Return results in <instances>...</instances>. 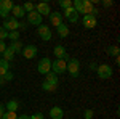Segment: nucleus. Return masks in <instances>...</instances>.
I'll return each instance as SVG.
<instances>
[{"instance_id":"9","label":"nucleus","mask_w":120,"mask_h":119,"mask_svg":"<svg viewBox=\"0 0 120 119\" xmlns=\"http://www.w3.org/2000/svg\"><path fill=\"white\" fill-rule=\"evenodd\" d=\"M35 11H37L38 15L43 18V16H50V13H51V8H50V5H48L46 2H40L38 5H35Z\"/></svg>"},{"instance_id":"37","label":"nucleus","mask_w":120,"mask_h":119,"mask_svg":"<svg viewBox=\"0 0 120 119\" xmlns=\"http://www.w3.org/2000/svg\"><path fill=\"white\" fill-rule=\"evenodd\" d=\"M18 119H30V116H27V114H21V116H18Z\"/></svg>"},{"instance_id":"18","label":"nucleus","mask_w":120,"mask_h":119,"mask_svg":"<svg viewBox=\"0 0 120 119\" xmlns=\"http://www.w3.org/2000/svg\"><path fill=\"white\" fill-rule=\"evenodd\" d=\"M2 56H3V60H5V61H8V63H11V61L15 60V53H13V50H11L10 47L5 48V52L2 53Z\"/></svg>"},{"instance_id":"3","label":"nucleus","mask_w":120,"mask_h":119,"mask_svg":"<svg viewBox=\"0 0 120 119\" xmlns=\"http://www.w3.org/2000/svg\"><path fill=\"white\" fill-rule=\"evenodd\" d=\"M37 71H38L40 74H43V76H46V74L51 71V60H50L48 56L42 58V60L38 61V64H37Z\"/></svg>"},{"instance_id":"30","label":"nucleus","mask_w":120,"mask_h":119,"mask_svg":"<svg viewBox=\"0 0 120 119\" xmlns=\"http://www.w3.org/2000/svg\"><path fill=\"white\" fill-rule=\"evenodd\" d=\"M5 39H8V32L0 26V40H5Z\"/></svg>"},{"instance_id":"38","label":"nucleus","mask_w":120,"mask_h":119,"mask_svg":"<svg viewBox=\"0 0 120 119\" xmlns=\"http://www.w3.org/2000/svg\"><path fill=\"white\" fill-rule=\"evenodd\" d=\"M98 66H96V63H90V69H96Z\"/></svg>"},{"instance_id":"2","label":"nucleus","mask_w":120,"mask_h":119,"mask_svg":"<svg viewBox=\"0 0 120 119\" xmlns=\"http://www.w3.org/2000/svg\"><path fill=\"white\" fill-rule=\"evenodd\" d=\"M67 71V61L64 60H56V61H51V73H55L56 76L63 74Z\"/></svg>"},{"instance_id":"26","label":"nucleus","mask_w":120,"mask_h":119,"mask_svg":"<svg viewBox=\"0 0 120 119\" xmlns=\"http://www.w3.org/2000/svg\"><path fill=\"white\" fill-rule=\"evenodd\" d=\"M8 39L11 42H16L19 39V31H11V32H8Z\"/></svg>"},{"instance_id":"23","label":"nucleus","mask_w":120,"mask_h":119,"mask_svg":"<svg viewBox=\"0 0 120 119\" xmlns=\"http://www.w3.org/2000/svg\"><path fill=\"white\" fill-rule=\"evenodd\" d=\"M42 89H43L45 92H55L56 89H58V85H53V84L45 82V81H43V82H42Z\"/></svg>"},{"instance_id":"25","label":"nucleus","mask_w":120,"mask_h":119,"mask_svg":"<svg viewBox=\"0 0 120 119\" xmlns=\"http://www.w3.org/2000/svg\"><path fill=\"white\" fill-rule=\"evenodd\" d=\"M2 119H18V114L13 111H5V114L2 116Z\"/></svg>"},{"instance_id":"36","label":"nucleus","mask_w":120,"mask_h":119,"mask_svg":"<svg viewBox=\"0 0 120 119\" xmlns=\"http://www.w3.org/2000/svg\"><path fill=\"white\" fill-rule=\"evenodd\" d=\"M19 29H27V23H19Z\"/></svg>"},{"instance_id":"39","label":"nucleus","mask_w":120,"mask_h":119,"mask_svg":"<svg viewBox=\"0 0 120 119\" xmlns=\"http://www.w3.org/2000/svg\"><path fill=\"white\" fill-rule=\"evenodd\" d=\"M5 84V81H3V77H0V85H3Z\"/></svg>"},{"instance_id":"16","label":"nucleus","mask_w":120,"mask_h":119,"mask_svg":"<svg viewBox=\"0 0 120 119\" xmlns=\"http://www.w3.org/2000/svg\"><path fill=\"white\" fill-rule=\"evenodd\" d=\"M13 7H15V3H13L11 0H0V8L3 10V11H7V13H11Z\"/></svg>"},{"instance_id":"12","label":"nucleus","mask_w":120,"mask_h":119,"mask_svg":"<svg viewBox=\"0 0 120 119\" xmlns=\"http://www.w3.org/2000/svg\"><path fill=\"white\" fill-rule=\"evenodd\" d=\"M63 18H66L67 21H71V23H77V21H79V13H77V11H75V10L71 7V8L64 10Z\"/></svg>"},{"instance_id":"29","label":"nucleus","mask_w":120,"mask_h":119,"mask_svg":"<svg viewBox=\"0 0 120 119\" xmlns=\"http://www.w3.org/2000/svg\"><path fill=\"white\" fill-rule=\"evenodd\" d=\"M13 79H15V76H13L11 71H8V73L3 76V81H5V82H10V81H13Z\"/></svg>"},{"instance_id":"21","label":"nucleus","mask_w":120,"mask_h":119,"mask_svg":"<svg viewBox=\"0 0 120 119\" xmlns=\"http://www.w3.org/2000/svg\"><path fill=\"white\" fill-rule=\"evenodd\" d=\"M18 106H19V101H18V100H10L8 103H7V106H5V110H7V111H13V113H16Z\"/></svg>"},{"instance_id":"11","label":"nucleus","mask_w":120,"mask_h":119,"mask_svg":"<svg viewBox=\"0 0 120 119\" xmlns=\"http://www.w3.org/2000/svg\"><path fill=\"white\" fill-rule=\"evenodd\" d=\"M53 53L56 55V60H64V61H69L71 60V56L67 55V52H66V48L63 45H56Z\"/></svg>"},{"instance_id":"35","label":"nucleus","mask_w":120,"mask_h":119,"mask_svg":"<svg viewBox=\"0 0 120 119\" xmlns=\"http://www.w3.org/2000/svg\"><path fill=\"white\" fill-rule=\"evenodd\" d=\"M5 105H2V103H0V119H2V116H3V114H5Z\"/></svg>"},{"instance_id":"24","label":"nucleus","mask_w":120,"mask_h":119,"mask_svg":"<svg viewBox=\"0 0 120 119\" xmlns=\"http://www.w3.org/2000/svg\"><path fill=\"white\" fill-rule=\"evenodd\" d=\"M107 55H111V56H119V47H117V45L107 47Z\"/></svg>"},{"instance_id":"22","label":"nucleus","mask_w":120,"mask_h":119,"mask_svg":"<svg viewBox=\"0 0 120 119\" xmlns=\"http://www.w3.org/2000/svg\"><path fill=\"white\" fill-rule=\"evenodd\" d=\"M10 48L13 50L15 55H16V53H21V52H22V44H21L19 40H16V42H13V44L10 45Z\"/></svg>"},{"instance_id":"13","label":"nucleus","mask_w":120,"mask_h":119,"mask_svg":"<svg viewBox=\"0 0 120 119\" xmlns=\"http://www.w3.org/2000/svg\"><path fill=\"white\" fill-rule=\"evenodd\" d=\"M63 13H59V11H55V13H53V11H51V13H50V23H51V24H53V26H59V24H63Z\"/></svg>"},{"instance_id":"1","label":"nucleus","mask_w":120,"mask_h":119,"mask_svg":"<svg viewBox=\"0 0 120 119\" xmlns=\"http://www.w3.org/2000/svg\"><path fill=\"white\" fill-rule=\"evenodd\" d=\"M96 71H98V76L101 77V79H111L112 74H114V69H112L111 64H99L98 68H96Z\"/></svg>"},{"instance_id":"31","label":"nucleus","mask_w":120,"mask_h":119,"mask_svg":"<svg viewBox=\"0 0 120 119\" xmlns=\"http://www.w3.org/2000/svg\"><path fill=\"white\" fill-rule=\"evenodd\" d=\"M30 119H45V116H43V113H35L34 116H30Z\"/></svg>"},{"instance_id":"8","label":"nucleus","mask_w":120,"mask_h":119,"mask_svg":"<svg viewBox=\"0 0 120 119\" xmlns=\"http://www.w3.org/2000/svg\"><path fill=\"white\" fill-rule=\"evenodd\" d=\"M26 16H27V24H30V26H40L42 24V16L35 10L30 13H26Z\"/></svg>"},{"instance_id":"27","label":"nucleus","mask_w":120,"mask_h":119,"mask_svg":"<svg viewBox=\"0 0 120 119\" xmlns=\"http://www.w3.org/2000/svg\"><path fill=\"white\" fill-rule=\"evenodd\" d=\"M59 7L63 10L71 8V7H72V0H61V2H59Z\"/></svg>"},{"instance_id":"7","label":"nucleus","mask_w":120,"mask_h":119,"mask_svg":"<svg viewBox=\"0 0 120 119\" xmlns=\"http://www.w3.org/2000/svg\"><path fill=\"white\" fill-rule=\"evenodd\" d=\"M2 28L5 29L7 32H11V31H18L19 29V21L18 19H15V18H7L5 19V23L2 24Z\"/></svg>"},{"instance_id":"14","label":"nucleus","mask_w":120,"mask_h":119,"mask_svg":"<svg viewBox=\"0 0 120 119\" xmlns=\"http://www.w3.org/2000/svg\"><path fill=\"white\" fill-rule=\"evenodd\" d=\"M64 118V111L59 106H53L50 110V119H63Z\"/></svg>"},{"instance_id":"15","label":"nucleus","mask_w":120,"mask_h":119,"mask_svg":"<svg viewBox=\"0 0 120 119\" xmlns=\"http://www.w3.org/2000/svg\"><path fill=\"white\" fill-rule=\"evenodd\" d=\"M11 13H13V18H15V19H19V18H22V16L26 15V11H24V8H22V5H15L13 10H11Z\"/></svg>"},{"instance_id":"17","label":"nucleus","mask_w":120,"mask_h":119,"mask_svg":"<svg viewBox=\"0 0 120 119\" xmlns=\"http://www.w3.org/2000/svg\"><path fill=\"white\" fill-rule=\"evenodd\" d=\"M56 32H58V36H59V37H67V36H69V28L63 23V24L56 26Z\"/></svg>"},{"instance_id":"6","label":"nucleus","mask_w":120,"mask_h":119,"mask_svg":"<svg viewBox=\"0 0 120 119\" xmlns=\"http://www.w3.org/2000/svg\"><path fill=\"white\" fill-rule=\"evenodd\" d=\"M38 53V48L35 45H26L22 47V52H21V55L24 56L26 60H32V58H35Z\"/></svg>"},{"instance_id":"34","label":"nucleus","mask_w":120,"mask_h":119,"mask_svg":"<svg viewBox=\"0 0 120 119\" xmlns=\"http://www.w3.org/2000/svg\"><path fill=\"white\" fill-rule=\"evenodd\" d=\"M102 5L109 8V7H112V5H114V2H112V0H104V2H102Z\"/></svg>"},{"instance_id":"40","label":"nucleus","mask_w":120,"mask_h":119,"mask_svg":"<svg viewBox=\"0 0 120 119\" xmlns=\"http://www.w3.org/2000/svg\"><path fill=\"white\" fill-rule=\"evenodd\" d=\"M0 11H2V8H0Z\"/></svg>"},{"instance_id":"20","label":"nucleus","mask_w":120,"mask_h":119,"mask_svg":"<svg viewBox=\"0 0 120 119\" xmlns=\"http://www.w3.org/2000/svg\"><path fill=\"white\" fill-rule=\"evenodd\" d=\"M10 71V63L5 60H0V77H3Z\"/></svg>"},{"instance_id":"4","label":"nucleus","mask_w":120,"mask_h":119,"mask_svg":"<svg viewBox=\"0 0 120 119\" xmlns=\"http://www.w3.org/2000/svg\"><path fill=\"white\" fill-rule=\"evenodd\" d=\"M67 71H69V74H71L72 77H77L79 73H80V61H79L77 58H71V60L67 61Z\"/></svg>"},{"instance_id":"28","label":"nucleus","mask_w":120,"mask_h":119,"mask_svg":"<svg viewBox=\"0 0 120 119\" xmlns=\"http://www.w3.org/2000/svg\"><path fill=\"white\" fill-rule=\"evenodd\" d=\"M22 8H24V11H26V13H30V11H34V10H35V7H34V3L26 2V3L22 5Z\"/></svg>"},{"instance_id":"33","label":"nucleus","mask_w":120,"mask_h":119,"mask_svg":"<svg viewBox=\"0 0 120 119\" xmlns=\"http://www.w3.org/2000/svg\"><path fill=\"white\" fill-rule=\"evenodd\" d=\"M5 48H7V44H5V40H0V55L5 52Z\"/></svg>"},{"instance_id":"10","label":"nucleus","mask_w":120,"mask_h":119,"mask_svg":"<svg viewBox=\"0 0 120 119\" xmlns=\"http://www.w3.org/2000/svg\"><path fill=\"white\" fill-rule=\"evenodd\" d=\"M82 23H83V26H85L86 29H93L96 24H98V19H96L94 15H83Z\"/></svg>"},{"instance_id":"19","label":"nucleus","mask_w":120,"mask_h":119,"mask_svg":"<svg viewBox=\"0 0 120 119\" xmlns=\"http://www.w3.org/2000/svg\"><path fill=\"white\" fill-rule=\"evenodd\" d=\"M45 82H50V84H53V85H58V82H59V79H58V76H56L55 73H50L45 76Z\"/></svg>"},{"instance_id":"5","label":"nucleus","mask_w":120,"mask_h":119,"mask_svg":"<svg viewBox=\"0 0 120 119\" xmlns=\"http://www.w3.org/2000/svg\"><path fill=\"white\" fill-rule=\"evenodd\" d=\"M37 34H38V37H40L42 40H45V42L51 40V36H53L50 26H45V24H40V26L37 28Z\"/></svg>"},{"instance_id":"32","label":"nucleus","mask_w":120,"mask_h":119,"mask_svg":"<svg viewBox=\"0 0 120 119\" xmlns=\"http://www.w3.org/2000/svg\"><path fill=\"white\" fill-rule=\"evenodd\" d=\"M93 118V110H85V119H91Z\"/></svg>"}]
</instances>
